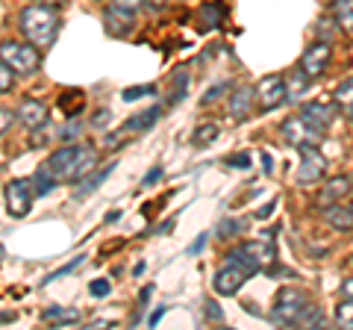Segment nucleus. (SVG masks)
I'll return each instance as SVG.
<instances>
[{
	"label": "nucleus",
	"instance_id": "obj_51",
	"mask_svg": "<svg viewBox=\"0 0 353 330\" xmlns=\"http://www.w3.org/2000/svg\"><path fill=\"white\" fill-rule=\"evenodd\" d=\"M350 210H353V204H350Z\"/></svg>",
	"mask_w": 353,
	"mask_h": 330
},
{
	"label": "nucleus",
	"instance_id": "obj_32",
	"mask_svg": "<svg viewBox=\"0 0 353 330\" xmlns=\"http://www.w3.org/2000/svg\"><path fill=\"white\" fill-rule=\"evenodd\" d=\"M336 104H353V77L336 86Z\"/></svg>",
	"mask_w": 353,
	"mask_h": 330
},
{
	"label": "nucleus",
	"instance_id": "obj_50",
	"mask_svg": "<svg viewBox=\"0 0 353 330\" xmlns=\"http://www.w3.org/2000/svg\"><path fill=\"white\" fill-rule=\"evenodd\" d=\"M350 121H353V104H350Z\"/></svg>",
	"mask_w": 353,
	"mask_h": 330
},
{
	"label": "nucleus",
	"instance_id": "obj_35",
	"mask_svg": "<svg viewBox=\"0 0 353 330\" xmlns=\"http://www.w3.org/2000/svg\"><path fill=\"white\" fill-rule=\"evenodd\" d=\"M227 89H230V83H215V86H212V89H209V92H206V95L201 97V104H203V106H209V104H215V101H218V97H221V95H224Z\"/></svg>",
	"mask_w": 353,
	"mask_h": 330
},
{
	"label": "nucleus",
	"instance_id": "obj_5",
	"mask_svg": "<svg viewBox=\"0 0 353 330\" xmlns=\"http://www.w3.org/2000/svg\"><path fill=\"white\" fill-rule=\"evenodd\" d=\"M306 310H309V295L289 286V289H283L277 295V304H274V310H271V318L277 324H301Z\"/></svg>",
	"mask_w": 353,
	"mask_h": 330
},
{
	"label": "nucleus",
	"instance_id": "obj_20",
	"mask_svg": "<svg viewBox=\"0 0 353 330\" xmlns=\"http://www.w3.org/2000/svg\"><path fill=\"white\" fill-rule=\"evenodd\" d=\"M324 213H327L330 227H336V230H353V210H350V206L336 204V206H330V210H324Z\"/></svg>",
	"mask_w": 353,
	"mask_h": 330
},
{
	"label": "nucleus",
	"instance_id": "obj_14",
	"mask_svg": "<svg viewBox=\"0 0 353 330\" xmlns=\"http://www.w3.org/2000/svg\"><path fill=\"white\" fill-rule=\"evenodd\" d=\"M350 192H353V180L350 177H333L321 189V195H318V206H321V210H330V206L345 201Z\"/></svg>",
	"mask_w": 353,
	"mask_h": 330
},
{
	"label": "nucleus",
	"instance_id": "obj_2",
	"mask_svg": "<svg viewBox=\"0 0 353 330\" xmlns=\"http://www.w3.org/2000/svg\"><path fill=\"white\" fill-rule=\"evenodd\" d=\"M21 30H24L27 41H32L39 50H48L53 48V41H57V32L62 27V18L53 6H44V3H32L27 6L24 12H21Z\"/></svg>",
	"mask_w": 353,
	"mask_h": 330
},
{
	"label": "nucleus",
	"instance_id": "obj_9",
	"mask_svg": "<svg viewBox=\"0 0 353 330\" xmlns=\"http://www.w3.org/2000/svg\"><path fill=\"white\" fill-rule=\"evenodd\" d=\"M256 97H259V109L268 113V109H277L280 104L289 101V89H285V80L283 77H262L259 86H256Z\"/></svg>",
	"mask_w": 353,
	"mask_h": 330
},
{
	"label": "nucleus",
	"instance_id": "obj_27",
	"mask_svg": "<svg viewBox=\"0 0 353 330\" xmlns=\"http://www.w3.org/2000/svg\"><path fill=\"white\" fill-rule=\"evenodd\" d=\"M83 104H85V97H83L80 92H71V95L62 97V109H65V115H68V118H74L77 109H80Z\"/></svg>",
	"mask_w": 353,
	"mask_h": 330
},
{
	"label": "nucleus",
	"instance_id": "obj_23",
	"mask_svg": "<svg viewBox=\"0 0 353 330\" xmlns=\"http://www.w3.org/2000/svg\"><path fill=\"white\" fill-rule=\"evenodd\" d=\"M241 230H248L245 218H224V222L218 224V239H233L241 233Z\"/></svg>",
	"mask_w": 353,
	"mask_h": 330
},
{
	"label": "nucleus",
	"instance_id": "obj_45",
	"mask_svg": "<svg viewBox=\"0 0 353 330\" xmlns=\"http://www.w3.org/2000/svg\"><path fill=\"white\" fill-rule=\"evenodd\" d=\"M162 316H165V310H157V313H150V318H148V324H150V327H157V324L162 322Z\"/></svg>",
	"mask_w": 353,
	"mask_h": 330
},
{
	"label": "nucleus",
	"instance_id": "obj_39",
	"mask_svg": "<svg viewBox=\"0 0 353 330\" xmlns=\"http://www.w3.org/2000/svg\"><path fill=\"white\" fill-rule=\"evenodd\" d=\"M9 127H12V113H9V109H0V136H3Z\"/></svg>",
	"mask_w": 353,
	"mask_h": 330
},
{
	"label": "nucleus",
	"instance_id": "obj_44",
	"mask_svg": "<svg viewBox=\"0 0 353 330\" xmlns=\"http://www.w3.org/2000/svg\"><path fill=\"white\" fill-rule=\"evenodd\" d=\"M103 121H109V109H101V113H97V118L92 121L94 127H103Z\"/></svg>",
	"mask_w": 353,
	"mask_h": 330
},
{
	"label": "nucleus",
	"instance_id": "obj_28",
	"mask_svg": "<svg viewBox=\"0 0 353 330\" xmlns=\"http://www.w3.org/2000/svg\"><path fill=\"white\" fill-rule=\"evenodd\" d=\"M150 95H157V86H130V89H124V101H139V97H150Z\"/></svg>",
	"mask_w": 353,
	"mask_h": 330
},
{
	"label": "nucleus",
	"instance_id": "obj_33",
	"mask_svg": "<svg viewBox=\"0 0 353 330\" xmlns=\"http://www.w3.org/2000/svg\"><path fill=\"white\" fill-rule=\"evenodd\" d=\"M80 133H83V124H80V121H71V124H65V127L57 130V136H59L62 142H74Z\"/></svg>",
	"mask_w": 353,
	"mask_h": 330
},
{
	"label": "nucleus",
	"instance_id": "obj_4",
	"mask_svg": "<svg viewBox=\"0 0 353 330\" xmlns=\"http://www.w3.org/2000/svg\"><path fill=\"white\" fill-rule=\"evenodd\" d=\"M0 59H3L15 74H36L41 68V53L39 48L24 45V41H3L0 45Z\"/></svg>",
	"mask_w": 353,
	"mask_h": 330
},
{
	"label": "nucleus",
	"instance_id": "obj_31",
	"mask_svg": "<svg viewBox=\"0 0 353 330\" xmlns=\"http://www.w3.org/2000/svg\"><path fill=\"white\" fill-rule=\"evenodd\" d=\"M83 262H85V254H80V257H74L71 262H68V266H62L59 271H53V274H48V278H44L41 283H53V280H59V278H65V274H71L77 266H83Z\"/></svg>",
	"mask_w": 353,
	"mask_h": 330
},
{
	"label": "nucleus",
	"instance_id": "obj_3",
	"mask_svg": "<svg viewBox=\"0 0 353 330\" xmlns=\"http://www.w3.org/2000/svg\"><path fill=\"white\" fill-rule=\"evenodd\" d=\"M274 254H277V251H274V242L259 239V242H245V245L233 248L230 251V262H239L248 274H256L262 269L274 266V260H277Z\"/></svg>",
	"mask_w": 353,
	"mask_h": 330
},
{
	"label": "nucleus",
	"instance_id": "obj_36",
	"mask_svg": "<svg viewBox=\"0 0 353 330\" xmlns=\"http://www.w3.org/2000/svg\"><path fill=\"white\" fill-rule=\"evenodd\" d=\"M230 168H250V153H233V157L224 159Z\"/></svg>",
	"mask_w": 353,
	"mask_h": 330
},
{
	"label": "nucleus",
	"instance_id": "obj_21",
	"mask_svg": "<svg viewBox=\"0 0 353 330\" xmlns=\"http://www.w3.org/2000/svg\"><path fill=\"white\" fill-rule=\"evenodd\" d=\"M112 168H115V165H106V168H97L94 174H88V177H83V186H80V189H77L74 195H77V197H88V195H92V192L97 189V186H101V183L109 177V174H112Z\"/></svg>",
	"mask_w": 353,
	"mask_h": 330
},
{
	"label": "nucleus",
	"instance_id": "obj_25",
	"mask_svg": "<svg viewBox=\"0 0 353 330\" xmlns=\"http://www.w3.org/2000/svg\"><path fill=\"white\" fill-rule=\"evenodd\" d=\"M218 133H221V127H218V124H203V127H197V130H194L192 142H194L197 148H203V145H212V142L218 139Z\"/></svg>",
	"mask_w": 353,
	"mask_h": 330
},
{
	"label": "nucleus",
	"instance_id": "obj_38",
	"mask_svg": "<svg viewBox=\"0 0 353 330\" xmlns=\"http://www.w3.org/2000/svg\"><path fill=\"white\" fill-rule=\"evenodd\" d=\"M206 318H212V322H224V313L218 310L215 301H206Z\"/></svg>",
	"mask_w": 353,
	"mask_h": 330
},
{
	"label": "nucleus",
	"instance_id": "obj_42",
	"mask_svg": "<svg viewBox=\"0 0 353 330\" xmlns=\"http://www.w3.org/2000/svg\"><path fill=\"white\" fill-rule=\"evenodd\" d=\"M112 3H118V6H124V9H139V6H145L148 0H112Z\"/></svg>",
	"mask_w": 353,
	"mask_h": 330
},
{
	"label": "nucleus",
	"instance_id": "obj_7",
	"mask_svg": "<svg viewBox=\"0 0 353 330\" xmlns=\"http://www.w3.org/2000/svg\"><path fill=\"white\" fill-rule=\"evenodd\" d=\"M330 59H333V48H330V41H315V45H309L301 57V68L309 80H315V77H321L327 68H330Z\"/></svg>",
	"mask_w": 353,
	"mask_h": 330
},
{
	"label": "nucleus",
	"instance_id": "obj_11",
	"mask_svg": "<svg viewBox=\"0 0 353 330\" xmlns=\"http://www.w3.org/2000/svg\"><path fill=\"white\" fill-rule=\"evenodd\" d=\"M103 27H106L109 36H115V39L130 36V32L136 30V9H124V6L112 3L103 15Z\"/></svg>",
	"mask_w": 353,
	"mask_h": 330
},
{
	"label": "nucleus",
	"instance_id": "obj_18",
	"mask_svg": "<svg viewBox=\"0 0 353 330\" xmlns=\"http://www.w3.org/2000/svg\"><path fill=\"white\" fill-rule=\"evenodd\" d=\"M80 310H74V307H50V310H44V322H57L59 327H71L80 322Z\"/></svg>",
	"mask_w": 353,
	"mask_h": 330
},
{
	"label": "nucleus",
	"instance_id": "obj_40",
	"mask_svg": "<svg viewBox=\"0 0 353 330\" xmlns=\"http://www.w3.org/2000/svg\"><path fill=\"white\" fill-rule=\"evenodd\" d=\"M203 245H206V233H201V236H197V239L192 242V245H189V251H185V254H189V257H194L197 251H203Z\"/></svg>",
	"mask_w": 353,
	"mask_h": 330
},
{
	"label": "nucleus",
	"instance_id": "obj_1",
	"mask_svg": "<svg viewBox=\"0 0 353 330\" xmlns=\"http://www.w3.org/2000/svg\"><path fill=\"white\" fill-rule=\"evenodd\" d=\"M59 183H80L92 171H97V151L92 145H65L50 153L44 162Z\"/></svg>",
	"mask_w": 353,
	"mask_h": 330
},
{
	"label": "nucleus",
	"instance_id": "obj_10",
	"mask_svg": "<svg viewBox=\"0 0 353 330\" xmlns=\"http://www.w3.org/2000/svg\"><path fill=\"white\" fill-rule=\"evenodd\" d=\"M32 206V186L27 180L6 183V213L12 218H24Z\"/></svg>",
	"mask_w": 353,
	"mask_h": 330
},
{
	"label": "nucleus",
	"instance_id": "obj_6",
	"mask_svg": "<svg viewBox=\"0 0 353 330\" xmlns=\"http://www.w3.org/2000/svg\"><path fill=\"white\" fill-rule=\"evenodd\" d=\"M283 136H285V142H289V145L306 148V145H318L324 133H321L318 127L309 124L303 115H294V118H285V121H283Z\"/></svg>",
	"mask_w": 353,
	"mask_h": 330
},
{
	"label": "nucleus",
	"instance_id": "obj_22",
	"mask_svg": "<svg viewBox=\"0 0 353 330\" xmlns=\"http://www.w3.org/2000/svg\"><path fill=\"white\" fill-rule=\"evenodd\" d=\"M32 186H36V195H48V192H53V186H59V180L53 177V171L48 165H41L36 171V177H32Z\"/></svg>",
	"mask_w": 353,
	"mask_h": 330
},
{
	"label": "nucleus",
	"instance_id": "obj_48",
	"mask_svg": "<svg viewBox=\"0 0 353 330\" xmlns=\"http://www.w3.org/2000/svg\"><path fill=\"white\" fill-rule=\"evenodd\" d=\"M6 322H15V313H0V324H6Z\"/></svg>",
	"mask_w": 353,
	"mask_h": 330
},
{
	"label": "nucleus",
	"instance_id": "obj_37",
	"mask_svg": "<svg viewBox=\"0 0 353 330\" xmlns=\"http://www.w3.org/2000/svg\"><path fill=\"white\" fill-rule=\"evenodd\" d=\"M88 292H92L94 298H103V295L112 292V286H109V280H94L92 286H88Z\"/></svg>",
	"mask_w": 353,
	"mask_h": 330
},
{
	"label": "nucleus",
	"instance_id": "obj_16",
	"mask_svg": "<svg viewBox=\"0 0 353 330\" xmlns=\"http://www.w3.org/2000/svg\"><path fill=\"white\" fill-rule=\"evenodd\" d=\"M253 97H256V89H250V86H241L230 95V115L236 121H245L250 115V106H253Z\"/></svg>",
	"mask_w": 353,
	"mask_h": 330
},
{
	"label": "nucleus",
	"instance_id": "obj_34",
	"mask_svg": "<svg viewBox=\"0 0 353 330\" xmlns=\"http://www.w3.org/2000/svg\"><path fill=\"white\" fill-rule=\"evenodd\" d=\"M127 136H130V130H127V127H121V130H115V133H109V136L103 139V145H106L109 151H115V148L124 145Z\"/></svg>",
	"mask_w": 353,
	"mask_h": 330
},
{
	"label": "nucleus",
	"instance_id": "obj_47",
	"mask_svg": "<svg viewBox=\"0 0 353 330\" xmlns=\"http://www.w3.org/2000/svg\"><path fill=\"white\" fill-rule=\"evenodd\" d=\"M176 222H174V218H168V222H165V224H159V233H168V230L174 227Z\"/></svg>",
	"mask_w": 353,
	"mask_h": 330
},
{
	"label": "nucleus",
	"instance_id": "obj_12",
	"mask_svg": "<svg viewBox=\"0 0 353 330\" xmlns=\"http://www.w3.org/2000/svg\"><path fill=\"white\" fill-rule=\"evenodd\" d=\"M248 278H250V274L241 269L239 262H230V260H227V266L215 274L212 286H215V292H218V295H236L241 286H245Z\"/></svg>",
	"mask_w": 353,
	"mask_h": 330
},
{
	"label": "nucleus",
	"instance_id": "obj_15",
	"mask_svg": "<svg viewBox=\"0 0 353 330\" xmlns=\"http://www.w3.org/2000/svg\"><path fill=\"white\" fill-rule=\"evenodd\" d=\"M15 118L30 130H41V127H48V106H44L41 101H32L30 97V101H24L18 106Z\"/></svg>",
	"mask_w": 353,
	"mask_h": 330
},
{
	"label": "nucleus",
	"instance_id": "obj_29",
	"mask_svg": "<svg viewBox=\"0 0 353 330\" xmlns=\"http://www.w3.org/2000/svg\"><path fill=\"white\" fill-rule=\"evenodd\" d=\"M12 86H15V71L9 68V65L0 59V95H6V92H12Z\"/></svg>",
	"mask_w": 353,
	"mask_h": 330
},
{
	"label": "nucleus",
	"instance_id": "obj_49",
	"mask_svg": "<svg viewBox=\"0 0 353 330\" xmlns=\"http://www.w3.org/2000/svg\"><path fill=\"white\" fill-rule=\"evenodd\" d=\"M39 3H62V0H39Z\"/></svg>",
	"mask_w": 353,
	"mask_h": 330
},
{
	"label": "nucleus",
	"instance_id": "obj_13",
	"mask_svg": "<svg viewBox=\"0 0 353 330\" xmlns=\"http://www.w3.org/2000/svg\"><path fill=\"white\" fill-rule=\"evenodd\" d=\"M301 115L309 121L312 127H318L324 133V130L333 124L336 121V115H339V109H336V104H324V101H312V104H306L303 109H301Z\"/></svg>",
	"mask_w": 353,
	"mask_h": 330
},
{
	"label": "nucleus",
	"instance_id": "obj_43",
	"mask_svg": "<svg viewBox=\"0 0 353 330\" xmlns=\"http://www.w3.org/2000/svg\"><path fill=\"white\" fill-rule=\"evenodd\" d=\"M341 295H345V298H353V278L341 280Z\"/></svg>",
	"mask_w": 353,
	"mask_h": 330
},
{
	"label": "nucleus",
	"instance_id": "obj_8",
	"mask_svg": "<svg viewBox=\"0 0 353 330\" xmlns=\"http://www.w3.org/2000/svg\"><path fill=\"white\" fill-rule=\"evenodd\" d=\"M301 151V168H297V183L301 186H312L324 177V168L327 162L324 157L318 153V145H306V148H297Z\"/></svg>",
	"mask_w": 353,
	"mask_h": 330
},
{
	"label": "nucleus",
	"instance_id": "obj_41",
	"mask_svg": "<svg viewBox=\"0 0 353 330\" xmlns=\"http://www.w3.org/2000/svg\"><path fill=\"white\" fill-rule=\"evenodd\" d=\"M159 177H162V165H157V168H150V171H148V177H145V183H141V186H153Z\"/></svg>",
	"mask_w": 353,
	"mask_h": 330
},
{
	"label": "nucleus",
	"instance_id": "obj_46",
	"mask_svg": "<svg viewBox=\"0 0 353 330\" xmlns=\"http://www.w3.org/2000/svg\"><path fill=\"white\" fill-rule=\"evenodd\" d=\"M262 162H265V171H274V159H271V153H262Z\"/></svg>",
	"mask_w": 353,
	"mask_h": 330
},
{
	"label": "nucleus",
	"instance_id": "obj_30",
	"mask_svg": "<svg viewBox=\"0 0 353 330\" xmlns=\"http://www.w3.org/2000/svg\"><path fill=\"white\" fill-rule=\"evenodd\" d=\"M306 80L309 77L297 68V74H292V80H289V86H285V89H289V97H301L303 95V89H306Z\"/></svg>",
	"mask_w": 353,
	"mask_h": 330
},
{
	"label": "nucleus",
	"instance_id": "obj_24",
	"mask_svg": "<svg viewBox=\"0 0 353 330\" xmlns=\"http://www.w3.org/2000/svg\"><path fill=\"white\" fill-rule=\"evenodd\" d=\"M333 15L341 27H350L353 30V0H336L333 3Z\"/></svg>",
	"mask_w": 353,
	"mask_h": 330
},
{
	"label": "nucleus",
	"instance_id": "obj_17",
	"mask_svg": "<svg viewBox=\"0 0 353 330\" xmlns=\"http://www.w3.org/2000/svg\"><path fill=\"white\" fill-rule=\"evenodd\" d=\"M227 18V9L221 3H203L201 9H197V30H215L221 27V21Z\"/></svg>",
	"mask_w": 353,
	"mask_h": 330
},
{
	"label": "nucleus",
	"instance_id": "obj_19",
	"mask_svg": "<svg viewBox=\"0 0 353 330\" xmlns=\"http://www.w3.org/2000/svg\"><path fill=\"white\" fill-rule=\"evenodd\" d=\"M159 115H162V106H153V109H145V113H139L136 118H130L124 127L130 130V133H145V130H150L153 124H157Z\"/></svg>",
	"mask_w": 353,
	"mask_h": 330
},
{
	"label": "nucleus",
	"instance_id": "obj_26",
	"mask_svg": "<svg viewBox=\"0 0 353 330\" xmlns=\"http://www.w3.org/2000/svg\"><path fill=\"white\" fill-rule=\"evenodd\" d=\"M336 324L353 330V298H345L336 307Z\"/></svg>",
	"mask_w": 353,
	"mask_h": 330
}]
</instances>
